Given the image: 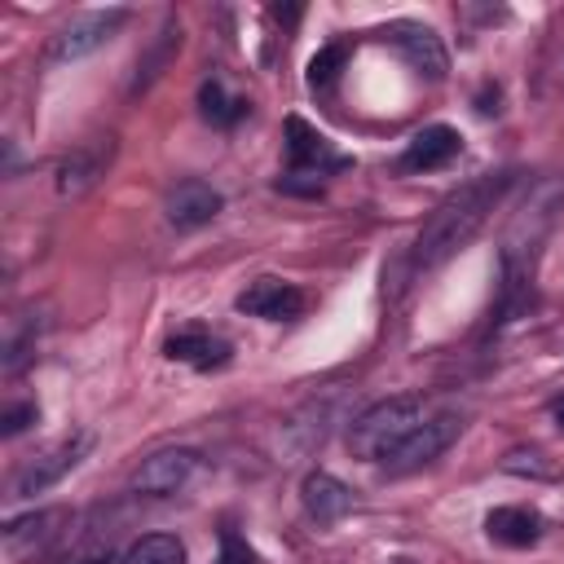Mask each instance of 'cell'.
<instances>
[{
  "mask_svg": "<svg viewBox=\"0 0 564 564\" xmlns=\"http://www.w3.org/2000/svg\"><path fill=\"white\" fill-rule=\"evenodd\" d=\"M463 432V419L458 414H436V419H423L388 458H383V467L388 471H419V467H427L432 458H441L449 445H454V436Z\"/></svg>",
  "mask_w": 564,
  "mask_h": 564,
  "instance_id": "obj_3",
  "label": "cell"
},
{
  "mask_svg": "<svg viewBox=\"0 0 564 564\" xmlns=\"http://www.w3.org/2000/svg\"><path fill=\"white\" fill-rule=\"evenodd\" d=\"M392 35H397L401 53H405L419 70H427L432 79H441V75H445V66H449V62H445V48H441L436 31H427V26H410V22H405V26H397Z\"/></svg>",
  "mask_w": 564,
  "mask_h": 564,
  "instance_id": "obj_14",
  "label": "cell"
},
{
  "mask_svg": "<svg viewBox=\"0 0 564 564\" xmlns=\"http://www.w3.org/2000/svg\"><path fill=\"white\" fill-rule=\"evenodd\" d=\"M123 18H128V9H93V13L70 18V22L57 31V40H53V57H57V62L88 57L93 48H101V44L123 26Z\"/></svg>",
  "mask_w": 564,
  "mask_h": 564,
  "instance_id": "obj_4",
  "label": "cell"
},
{
  "mask_svg": "<svg viewBox=\"0 0 564 564\" xmlns=\"http://www.w3.org/2000/svg\"><path fill=\"white\" fill-rule=\"evenodd\" d=\"M401 564H405V560H401Z\"/></svg>",
  "mask_w": 564,
  "mask_h": 564,
  "instance_id": "obj_26",
  "label": "cell"
},
{
  "mask_svg": "<svg viewBox=\"0 0 564 564\" xmlns=\"http://www.w3.org/2000/svg\"><path fill=\"white\" fill-rule=\"evenodd\" d=\"M220 564H256V560L247 555V546H242L234 533H225V551H220Z\"/></svg>",
  "mask_w": 564,
  "mask_h": 564,
  "instance_id": "obj_23",
  "label": "cell"
},
{
  "mask_svg": "<svg viewBox=\"0 0 564 564\" xmlns=\"http://www.w3.org/2000/svg\"><path fill=\"white\" fill-rule=\"evenodd\" d=\"M238 308H242V313H251V317L282 322V317H295V313L304 308V295H300L291 282L260 278V282H251V286L238 295Z\"/></svg>",
  "mask_w": 564,
  "mask_h": 564,
  "instance_id": "obj_10",
  "label": "cell"
},
{
  "mask_svg": "<svg viewBox=\"0 0 564 564\" xmlns=\"http://www.w3.org/2000/svg\"><path fill=\"white\" fill-rule=\"evenodd\" d=\"M419 423H423V401L419 397L375 401V405H366L361 414L348 419V449L366 463H383Z\"/></svg>",
  "mask_w": 564,
  "mask_h": 564,
  "instance_id": "obj_2",
  "label": "cell"
},
{
  "mask_svg": "<svg viewBox=\"0 0 564 564\" xmlns=\"http://www.w3.org/2000/svg\"><path fill=\"white\" fill-rule=\"evenodd\" d=\"M57 520H62L57 511H31V516L9 520V524H4V546H9V555H26L31 546L48 542V533H53Z\"/></svg>",
  "mask_w": 564,
  "mask_h": 564,
  "instance_id": "obj_16",
  "label": "cell"
},
{
  "mask_svg": "<svg viewBox=\"0 0 564 564\" xmlns=\"http://www.w3.org/2000/svg\"><path fill=\"white\" fill-rule=\"evenodd\" d=\"M507 181H511L507 172H494V176H476V181L458 185V189L432 212V220L423 225V234L414 238L410 264H414V269H436V264H445L454 251H463V247L476 238V229L489 220V212H494V203L502 198Z\"/></svg>",
  "mask_w": 564,
  "mask_h": 564,
  "instance_id": "obj_1",
  "label": "cell"
},
{
  "mask_svg": "<svg viewBox=\"0 0 564 564\" xmlns=\"http://www.w3.org/2000/svg\"><path fill=\"white\" fill-rule=\"evenodd\" d=\"M220 207H225V198H220V189H212L207 181H181V185L167 189V198H163V212H167V220H172L176 229H198V225L216 220Z\"/></svg>",
  "mask_w": 564,
  "mask_h": 564,
  "instance_id": "obj_6",
  "label": "cell"
},
{
  "mask_svg": "<svg viewBox=\"0 0 564 564\" xmlns=\"http://www.w3.org/2000/svg\"><path fill=\"white\" fill-rule=\"evenodd\" d=\"M31 423H35V405H31V401H13V405H4V414H0V432H4V436L26 432Z\"/></svg>",
  "mask_w": 564,
  "mask_h": 564,
  "instance_id": "obj_21",
  "label": "cell"
},
{
  "mask_svg": "<svg viewBox=\"0 0 564 564\" xmlns=\"http://www.w3.org/2000/svg\"><path fill=\"white\" fill-rule=\"evenodd\" d=\"M339 62H344V53H339V48H322V53H317V57L308 62V84H313V88L330 84V79H335V66H339Z\"/></svg>",
  "mask_w": 564,
  "mask_h": 564,
  "instance_id": "obj_22",
  "label": "cell"
},
{
  "mask_svg": "<svg viewBox=\"0 0 564 564\" xmlns=\"http://www.w3.org/2000/svg\"><path fill=\"white\" fill-rule=\"evenodd\" d=\"M485 533L502 546H533L542 538V516L533 507H494L485 516Z\"/></svg>",
  "mask_w": 564,
  "mask_h": 564,
  "instance_id": "obj_12",
  "label": "cell"
},
{
  "mask_svg": "<svg viewBox=\"0 0 564 564\" xmlns=\"http://www.w3.org/2000/svg\"><path fill=\"white\" fill-rule=\"evenodd\" d=\"M339 401H344V392H326V397L304 401V405L282 423L286 441H291L295 449H313V445H322L326 432H330V423H335V405H339Z\"/></svg>",
  "mask_w": 564,
  "mask_h": 564,
  "instance_id": "obj_11",
  "label": "cell"
},
{
  "mask_svg": "<svg viewBox=\"0 0 564 564\" xmlns=\"http://www.w3.org/2000/svg\"><path fill=\"white\" fill-rule=\"evenodd\" d=\"M75 564H110V555H84V560H75Z\"/></svg>",
  "mask_w": 564,
  "mask_h": 564,
  "instance_id": "obj_25",
  "label": "cell"
},
{
  "mask_svg": "<svg viewBox=\"0 0 564 564\" xmlns=\"http://www.w3.org/2000/svg\"><path fill=\"white\" fill-rule=\"evenodd\" d=\"M163 352L172 361H185V366H198V370H212V366H225L229 361V344L207 335V330H185V335H172L163 344Z\"/></svg>",
  "mask_w": 564,
  "mask_h": 564,
  "instance_id": "obj_13",
  "label": "cell"
},
{
  "mask_svg": "<svg viewBox=\"0 0 564 564\" xmlns=\"http://www.w3.org/2000/svg\"><path fill=\"white\" fill-rule=\"evenodd\" d=\"M97 176H101V150H70L53 167V185H57L62 198H79L84 189H93Z\"/></svg>",
  "mask_w": 564,
  "mask_h": 564,
  "instance_id": "obj_15",
  "label": "cell"
},
{
  "mask_svg": "<svg viewBox=\"0 0 564 564\" xmlns=\"http://www.w3.org/2000/svg\"><path fill=\"white\" fill-rule=\"evenodd\" d=\"M198 106H203V119H212V123H234V119H242V110H247V101L229 97L220 79H203Z\"/></svg>",
  "mask_w": 564,
  "mask_h": 564,
  "instance_id": "obj_19",
  "label": "cell"
},
{
  "mask_svg": "<svg viewBox=\"0 0 564 564\" xmlns=\"http://www.w3.org/2000/svg\"><path fill=\"white\" fill-rule=\"evenodd\" d=\"M502 471H511V476H538V480H551L555 476V467L542 458V449H511L502 458Z\"/></svg>",
  "mask_w": 564,
  "mask_h": 564,
  "instance_id": "obj_20",
  "label": "cell"
},
{
  "mask_svg": "<svg viewBox=\"0 0 564 564\" xmlns=\"http://www.w3.org/2000/svg\"><path fill=\"white\" fill-rule=\"evenodd\" d=\"M551 419L564 427V397H555V401H551Z\"/></svg>",
  "mask_w": 564,
  "mask_h": 564,
  "instance_id": "obj_24",
  "label": "cell"
},
{
  "mask_svg": "<svg viewBox=\"0 0 564 564\" xmlns=\"http://www.w3.org/2000/svg\"><path fill=\"white\" fill-rule=\"evenodd\" d=\"M286 159L295 167H317L326 159V137L317 128H308L300 115L286 119Z\"/></svg>",
  "mask_w": 564,
  "mask_h": 564,
  "instance_id": "obj_17",
  "label": "cell"
},
{
  "mask_svg": "<svg viewBox=\"0 0 564 564\" xmlns=\"http://www.w3.org/2000/svg\"><path fill=\"white\" fill-rule=\"evenodd\" d=\"M458 150H463L458 128H449V123H432V128H423V132L410 137V145L401 150V167H405V172H427V167L449 163Z\"/></svg>",
  "mask_w": 564,
  "mask_h": 564,
  "instance_id": "obj_8",
  "label": "cell"
},
{
  "mask_svg": "<svg viewBox=\"0 0 564 564\" xmlns=\"http://www.w3.org/2000/svg\"><path fill=\"white\" fill-rule=\"evenodd\" d=\"M198 471V454L194 449H159L150 454L137 471H132V494H145V498H167L176 489L189 485V476Z\"/></svg>",
  "mask_w": 564,
  "mask_h": 564,
  "instance_id": "obj_5",
  "label": "cell"
},
{
  "mask_svg": "<svg viewBox=\"0 0 564 564\" xmlns=\"http://www.w3.org/2000/svg\"><path fill=\"white\" fill-rule=\"evenodd\" d=\"M300 498H304V511L317 524H335L339 516L352 511V489L330 471H308L304 485H300Z\"/></svg>",
  "mask_w": 564,
  "mask_h": 564,
  "instance_id": "obj_9",
  "label": "cell"
},
{
  "mask_svg": "<svg viewBox=\"0 0 564 564\" xmlns=\"http://www.w3.org/2000/svg\"><path fill=\"white\" fill-rule=\"evenodd\" d=\"M119 564H185V546L172 533H150V538H137Z\"/></svg>",
  "mask_w": 564,
  "mask_h": 564,
  "instance_id": "obj_18",
  "label": "cell"
},
{
  "mask_svg": "<svg viewBox=\"0 0 564 564\" xmlns=\"http://www.w3.org/2000/svg\"><path fill=\"white\" fill-rule=\"evenodd\" d=\"M88 445H93V436L88 432H79V436H70V441H62L57 449H48L44 458H35L22 476H18V485H13V494H22V498H31V494H40V489H48V485H57L84 454H88Z\"/></svg>",
  "mask_w": 564,
  "mask_h": 564,
  "instance_id": "obj_7",
  "label": "cell"
}]
</instances>
